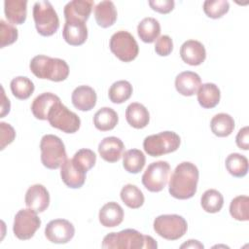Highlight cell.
Listing matches in <instances>:
<instances>
[{
	"label": "cell",
	"mask_w": 249,
	"mask_h": 249,
	"mask_svg": "<svg viewBox=\"0 0 249 249\" xmlns=\"http://www.w3.org/2000/svg\"><path fill=\"white\" fill-rule=\"evenodd\" d=\"M203 247H204L203 244H201L199 241L194 240V239H190V240H188V242L181 245V248H203Z\"/></svg>",
	"instance_id": "cell-45"
},
{
	"label": "cell",
	"mask_w": 249,
	"mask_h": 249,
	"mask_svg": "<svg viewBox=\"0 0 249 249\" xmlns=\"http://www.w3.org/2000/svg\"><path fill=\"white\" fill-rule=\"evenodd\" d=\"M98 219L100 224L106 228L117 227L124 220V210L122 206L115 201L107 202L99 210Z\"/></svg>",
	"instance_id": "cell-22"
},
{
	"label": "cell",
	"mask_w": 249,
	"mask_h": 249,
	"mask_svg": "<svg viewBox=\"0 0 249 249\" xmlns=\"http://www.w3.org/2000/svg\"><path fill=\"white\" fill-rule=\"evenodd\" d=\"M48 121L53 127L65 133H74L78 131L81 125V120L78 115L70 111L60 101L49 112Z\"/></svg>",
	"instance_id": "cell-9"
},
{
	"label": "cell",
	"mask_w": 249,
	"mask_h": 249,
	"mask_svg": "<svg viewBox=\"0 0 249 249\" xmlns=\"http://www.w3.org/2000/svg\"><path fill=\"white\" fill-rule=\"evenodd\" d=\"M248 204L249 197L247 196H238L234 197L230 204V213L231 217L237 221H248Z\"/></svg>",
	"instance_id": "cell-36"
},
{
	"label": "cell",
	"mask_w": 249,
	"mask_h": 249,
	"mask_svg": "<svg viewBox=\"0 0 249 249\" xmlns=\"http://www.w3.org/2000/svg\"><path fill=\"white\" fill-rule=\"evenodd\" d=\"M71 100L74 107L78 110L89 111L95 106L97 96L91 87L79 86L73 90Z\"/></svg>",
	"instance_id": "cell-20"
},
{
	"label": "cell",
	"mask_w": 249,
	"mask_h": 249,
	"mask_svg": "<svg viewBox=\"0 0 249 249\" xmlns=\"http://www.w3.org/2000/svg\"><path fill=\"white\" fill-rule=\"evenodd\" d=\"M121 199L129 208H140L144 203V195L141 190L132 184L124 185L121 190Z\"/></svg>",
	"instance_id": "cell-32"
},
{
	"label": "cell",
	"mask_w": 249,
	"mask_h": 249,
	"mask_svg": "<svg viewBox=\"0 0 249 249\" xmlns=\"http://www.w3.org/2000/svg\"><path fill=\"white\" fill-rule=\"evenodd\" d=\"M62 36L65 42L71 46L83 45L88 38V28L86 22L78 20L65 21Z\"/></svg>",
	"instance_id": "cell-18"
},
{
	"label": "cell",
	"mask_w": 249,
	"mask_h": 249,
	"mask_svg": "<svg viewBox=\"0 0 249 249\" xmlns=\"http://www.w3.org/2000/svg\"><path fill=\"white\" fill-rule=\"evenodd\" d=\"M119 122L117 112L110 107L100 108L93 117L94 126L100 131H108L113 129Z\"/></svg>",
	"instance_id": "cell-27"
},
{
	"label": "cell",
	"mask_w": 249,
	"mask_h": 249,
	"mask_svg": "<svg viewBox=\"0 0 249 249\" xmlns=\"http://www.w3.org/2000/svg\"><path fill=\"white\" fill-rule=\"evenodd\" d=\"M181 143L180 136L174 131H161L147 136L143 141L144 151L151 157H160L175 152Z\"/></svg>",
	"instance_id": "cell-5"
},
{
	"label": "cell",
	"mask_w": 249,
	"mask_h": 249,
	"mask_svg": "<svg viewBox=\"0 0 249 249\" xmlns=\"http://www.w3.org/2000/svg\"><path fill=\"white\" fill-rule=\"evenodd\" d=\"M180 55L185 63L192 66H197L205 60L206 51L199 41L188 40L181 46Z\"/></svg>",
	"instance_id": "cell-14"
},
{
	"label": "cell",
	"mask_w": 249,
	"mask_h": 249,
	"mask_svg": "<svg viewBox=\"0 0 249 249\" xmlns=\"http://www.w3.org/2000/svg\"><path fill=\"white\" fill-rule=\"evenodd\" d=\"M41 161L49 169H57L61 167L67 160L66 150L62 140L53 134H46L40 142Z\"/></svg>",
	"instance_id": "cell-4"
},
{
	"label": "cell",
	"mask_w": 249,
	"mask_h": 249,
	"mask_svg": "<svg viewBox=\"0 0 249 249\" xmlns=\"http://www.w3.org/2000/svg\"><path fill=\"white\" fill-rule=\"evenodd\" d=\"M145 162V155L138 149H130L123 154V166L129 173H139L143 169Z\"/></svg>",
	"instance_id": "cell-30"
},
{
	"label": "cell",
	"mask_w": 249,
	"mask_h": 249,
	"mask_svg": "<svg viewBox=\"0 0 249 249\" xmlns=\"http://www.w3.org/2000/svg\"><path fill=\"white\" fill-rule=\"evenodd\" d=\"M93 1L91 0H73L64 7L65 20H78L86 22L91 13Z\"/></svg>",
	"instance_id": "cell-17"
},
{
	"label": "cell",
	"mask_w": 249,
	"mask_h": 249,
	"mask_svg": "<svg viewBox=\"0 0 249 249\" xmlns=\"http://www.w3.org/2000/svg\"><path fill=\"white\" fill-rule=\"evenodd\" d=\"M132 86L129 82L125 80H121L115 82L110 87L108 96L113 103L121 104L129 99L132 94Z\"/></svg>",
	"instance_id": "cell-35"
},
{
	"label": "cell",
	"mask_w": 249,
	"mask_h": 249,
	"mask_svg": "<svg viewBox=\"0 0 249 249\" xmlns=\"http://www.w3.org/2000/svg\"><path fill=\"white\" fill-rule=\"evenodd\" d=\"M13 95L20 100H25L31 96L34 91L33 82L23 76H18L14 78L10 84Z\"/></svg>",
	"instance_id": "cell-33"
},
{
	"label": "cell",
	"mask_w": 249,
	"mask_h": 249,
	"mask_svg": "<svg viewBox=\"0 0 249 249\" xmlns=\"http://www.w3.org/2000/svg\"><path fill=\"white\" fill-rule=\"evenodd\" d=\"M124 150L123 141L116 136L105 137L98 145V153L100 157L108 162H116L120 160Z\"/></svg>",
	"instance_id": "cell-16"
},
{
	"label": "cell",
	"mask_w": 249,
	"mask_h": 249,
	"mask_svg": "<svg viewBox=\"0 0 249 249\" xmlns=\"http://www.w3.org/2000/svg\"><path fill=\"white\" fill-rule=\"evenodd\" d=\"M225 164L229 173L233 177L241 178L244 177L248 172V160L241 154H230L226 159Z\"/></svg>",
	"instance_id": "cell-31"
},
{
	"label": "cell",
	"mask_w": 249,
	"mask_h": 249,
	"mask_svg": "<svg viewBox=\"0 0 249 249\" xmlns=\"http://www.w3.org/2000/svg\"><path fill=\"white\" fill-rule=\"evenodd\" d=\"M230 4L226 0H206L203 3L205 15L211 18H220L228 13Z\"/></svg>",
	"instance_id": "cell-38"
},
{
	"label": "cell",
	"mask_w": 249,
	"mask_h": 249,
	"mask_svg": "<svg viewBox=\"0 0 249 249\" xmlns=\"http://www.w3.org/2000/svg\"><path fill=\"white\" fill-rule=\"evenodd\" d=\"M101 247L114 249H157L158 244L152 236L144 235L133 229H126L105 235Z\"/></svg>",
	"instance_id": "cell-2"
},
{
	"label": "cell",
	"mask_w": 249,
	"mask_h": 249,
	"mask_svg": "<svg viewBox=\"0 0 249 249\" xmlns=\"http://www.w3.org/2000/svg\"><path fill=\"white\" fill-rule=\"evenodd\" d=\"M33 18L35 27L42 36H52L59 27L58 16L49 1H38L34 4Z\"/></svg>",
	"instance_id": "cell-6"
},
{
	"label": "cell",
	"mask_w": 249,
	"mask_h": 249,
	"mask_svg": "<svg viewBox=\"0 0 249 249\" xmlns=\"http://www.w3.org/2000/svg\"><path fill=\"white\" fill-rule=\"evenodd\" d=\"M210 127L216 136L227 137L234 129V120L229 114L219 113L212 118Z\"/></svg>",
	"instance_id": "cell-29"
},
{
	"label": "cell",
	"mask_w": 249,
	"mask_h": 249,
	"mask_svg": "<svg viewBox=\"0 0 249 249\" xmlns=\"http://www.w3.org/2000/svg\"><path fill=\"white\" fill-rule=\"evenodd\" d=\"M41 226L37 213L29 208L20 209L15 216L13 231L20 240L30 239Z\"/></svg>",
	"instance_id": "cell-11"
},
{
	"label": "cell",
	"mask_w": 249,
	"mask_h": 249,
	"mask_svg": "<svg viewBox=\"0 0 249 249\" xmlns=\"http://www.w3.org/2000/svg\"><path fill=\"white\" fill-rule=\"evenodd\" d=\"M18 36V29L12 23H8L4 19L0 20V48L12 45L17 41Z\"/></svg>",
	"instance_id": "cell-39"
},
{
	"label": "cell",
	"mask_w": 249,
	"mask_h": 249,
	"mask_svg": "<svg viewBox=\"0 0 249 249\" xmlns=\"http://www.w3.org/2000/svg\"><path fill=\"white\" fill-rule=\"evenodd\" d=\"M24 200L27 208L36 213H41L44 212L50 204V195L46 187L41 184H35L26 191Z\"/></svg>",
	"instance_id": "cell-13"
},
{
	"label": "cell",
	"mask_w": 249,
	"mask_h": 249,
	"mask_svg": "<svg viewBox=\"0 0 249 249\" xmlns=\"http://www.w3.org/2000/svg\"><path fill=\"white\" fill-rule=\"evenodd\" d=\"M86 173L79 168L72 159H67L60 169V176L63 183L71 189L81 188L86 181Z\"/></svg>",
	"instance_id": "cell-15"
},
{
	"label": "cell",
	"mask_w": 249,
	"mask_h": 249,
	"mask_svg": "<svg viewBox=\"0 0 249 249\" xmlns=\"http://www.w3.org/2000/svg\"><path fill=\"white\" fill-rule=\"evenodd\" d=\"M137 33L139 38L144 43H153L155 42L160 33V22L154 18H143L138 26Z\"/></svg>",
	"instance_id": "cell-28"
},
{
	"label": "cell",
	"mask_w": 249,
	"mask_h": 249,
	"mask_svg": "<svg viewBox=\"0 0 249 249\" xmlns=\"http://www.w3.org/2000/svg\"><path fill=\"white\" fill-rule=\"evenodd\" d=\"M200 85V77L193 71L181 72L175 78L176 90L184 96H192L196 93Z\"/></svg>",
	"instance_id": "cell-19"
},
{
	"label": "cell",
	"mask_w": 249,
	"mask_h": 249,
	"mask_svg": "<svg viewBox=\"0 0 249 249\" xmlns=\"http://www.w3.org/2000/svg\"><path fill=\"white\" fill-rule=\"evenodd\" d=\"M200 204L205 212L217 213L222 209L224 205V197L219 191L215 189H209L205 191L201 196Z\"/></svg>",
	"instance_id": "cell-34"
},
{
	"label": "cell",
	"mask_w": 249,
	"mask_h": 249,
	"mask_svg": "<svg viewBox=\"0 0 249 249\" xmlns=\"http://www.w3.org/2000/svg\"><path fill=\"white\" fill-rule=\"evenodd\" d=\"M154 230L164 239L177 240L187 232L188 224L185 218L177 214L160 215L154 221Z\"/></svg>",
	"instance_id": "cell-7"
},
{
	"label": "cell",
	"mask_w": 249,
	"mask_h": 249,
	"mask_svg": "<svg viewBox=\"0 0 249 249\" xmlns=\"http://www.w3.org/2000/svg\"><path fill=\"white\" fill-rule=\"evenodd\" d=\"M29 68L37 78L53 82L64 81L69 75V66L65 60L43 54L34 56L30 61Z\"/></svg>",
	"instance_id": "cell-3"
},
{
	"label": "cell",
	"mask_w": 249,
	"mask_h": 249,
	"mask_svg": "<svg viewBox=\"0 0 249 249\" xmlns=\"http://www.w3.org/2000/svg\"><path fill=\"white\" fill-rule=\"evenodd\" d=\"M169 173L170 165L167 161L159 160L152 162L142 175V184L152 193L160 192L167 184Z\"/></svg>",
	"instance_id": "cell-10"
},
{
	"label": "cell",
	"mask_w": 249,
	"mask_h": 249,
	"mask_svg": "<svg viewBox=\"0 0 249 249\" xmlns=\"http://www.w3.org/2000/svg\"><path fill=\"white\" fill-rule=\"evenodd\" d=\"M174 1L173 0H155V1H149L150 7L160 13V14H168L170 13L174 8Z\"/></svg>",
	"instance_id": "cell-42"
},
{
	"label": "cell",
	"mask_w": 249,
	"mask_h": 249,
	"mask_svg": "<svg viewBox=\"0 0 249 249\" xmlns=\"http://www.w3.org/2000/svg\"><path fill=\"white\" fill-rule=\"evenodd\" d=\"M0 149L4 150L7 145L11 144L14 141L16 137V131L11 124L4 122L0 123Z\"/></svg>",
	"instance_id": "cell-41"
},
{
	"label": "cell",
	"mask_w": 249,
	"mask_h": 249,
	"mask_svg": "<svg viewBox=\"0 0 249 249\" xmlns=\"http://www.w3.org/2000/svg\"><path fill=\"white\" fill-rule=\"evenodd\" d=\"M235 142H236V145L238 146L239 149L248 150V148H249V130H248V126H244L238 131V133L235 137Z\"/></svg>",
	"instance_id": "cell-43"
},
{
	"label": "cell",
	"mask_w": 249,
	"mask_h": 249,
	"mask_svg": "<svg viewBox=\"0 0 249 249\" xmlns=\"http://www.w3.org/2000/svg\"><path fill=\"white\" fill-rule=\"evenodd\" d=\"M221 92L219 88L213 83L200 85L197 90V101L202 108H214L220 101Z\"/></svg>",
	"instance_id": "cell-26"
},
{
	"label": "cell",
	"mask_w": 249,
	"mask_h": 249,
	"mask_svg": "<svg viewBox=\"0 0 249 249\" xmlns=\"http://www.w3.org/2000/svg\"><path fill=\"white\" fill-rule=\"evenodd\" d=\"M94 18L99 26L107 28L117 20V10L112 1H101L94 8Z\"/></svg>",
	"instance_id": "cell-25"
},
{
	"label": "cell",
	"mask_w": 249,
	"mask_h": 249,
	"mask_svg": "<svg viewBox=\"0 0 249 249\" xmlns=\"http://www.w3.org/2000/svg\"><path fill=\"white\" fill-rule=\"evenodd\" d=\"M111 52L122 61L129 62L136 58L139 47L134 37L127 31L120 30L114 33L110 39Z\"/></svg>",
	"instance_id": "cell-8"
},
{
	"label": "cell",
	"mask_w": 249,
	"mask_h": 249,
	"mask_svg": "<svg viewBox=\"0 0 249 249\" xmlns=\"http://www.w3.org/2000/svg\"><path fill=\"white\" fill-rule=\"evenodd\" d=\"M125 119L130 126L140 129L144 128L149 124L150 114L144 105L133 102L126 107Z\"/></svg>",
	"instance_id": "cell-23"
},
{
	"label": "cell",
	"mask_w": 249,
	"mask_h": 249,
	"mask_svg": "<svg viewBox=\"0 0 249 249\" xmlns=\"http://www.w3.org/2000/svg\"><path fill=\"white\" fill-rule=\"evenodd\" d=\"M198 175V169L194 163L190 161L179 163L169 179V194L177 199L193 197L196 193Z\"/></svg>",
	"instance_id": "cell-1"
},
{
	"label": "cell",
	"mask_w": 249,
	"mask_h": 249,
	"mask_svg": "<svg viewBox=\"0 0 249 249\" xmlns=\"http://www.w3.org/2000/svg\"><path fill=\"white\" fill-rule=\"evenodd\" d=\"M59 101V97L54 93L44 92L33 100L31 105V112L33 116L38 120H48L49 112Z\"/></svg>",
	"instance_id": "cell-21"
},
{
	"label": "cell",
	"mask_w": 249,
	"mask_h": 249,
	"mask_svg": "<svg viewBox=\"0 0 249 249\" xmlns=\"http://www.w3.org/2000/svg\"><path fill=\"white\" fill-rule=\"evenodd\" d=\"M75 234L72 223L65 219H54L49 222L45 228L47 239L53 243L64 244L69 242Z\"/></svg>",
	"instance_id": "cell-12"
},
{
	"label": "cell",
	"mask_w": 249,
	"mask_h": 249,
	"mask_svg": "<svg viewBox=\"0 0 249 249\" xmlns=\"http://www.w3.org/2000/svg\"><path fill=\"white\" fill-rule=\"evenodd\" d=\"M173 50L172 39L168 35H161L156 40L155 51L160 56H166L171 53Z\"/></svg>",
	"instance_id": "cell-40"
},
{
	"label": "cell",
	"mask_w": 249,
	"mask_h": 249,
	"mask_svg": "<svg viewBox=\"0 0 249 249\" xmlns=\"http://www.w3.org/2000/svg\"><path fill=\"white\" fill-rule=\"evenodd\" d=\"M74 163L85 172L91 169L96 162V155L90 149H80L73 157Z\"/></svg>",
	"instance_id": "cell-37"
},
{
	"label": "cell",
	"mask_w": 249,
	"mask_h": 249,
	"mask_svg": "<svg viewBox=\"0 0 249 249\" xmlns=\"http://www.w3.org/2000/svg\"><path fill=\"white\" fill-rule=\"evenodd\" d=\"M1 90H2V103H1V115H0V118H3L6 114H8L10 112L11 104H10V100L5 95V91H4L3 87H1Z\"/></svg>",
	"instance_id": "cell-44"
},
{
	"label": "cell",
	"mask_w": 249,
	"mask_h": 249,
	"mask_svg": "<svg viewBox=\"0 0 249 249\" xmlns=\"http://www.w3.org/2000/svg\"><path fill=\"white\" fill-rule=\"evenodd\" d=\"M4 12L7 19L13 24H22L27 16L26 0H6Z\"/></svg>",
	"instance_id": "cell-24"
}]
</instances>
